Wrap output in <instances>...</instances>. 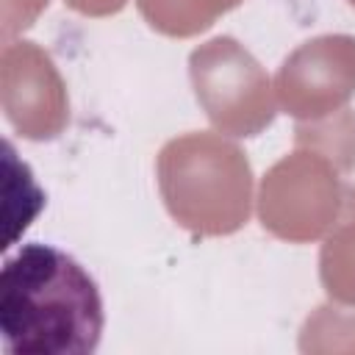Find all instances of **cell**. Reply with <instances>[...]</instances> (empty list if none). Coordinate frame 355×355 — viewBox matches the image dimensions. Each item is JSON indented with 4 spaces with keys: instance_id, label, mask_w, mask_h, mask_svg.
Masks as SVG:
<instances>
[{
    "instance_id": "1",
    "label": "cell",
    "mask_w": 355,
    "mask_h": 355,
    "mask_svg": "<svg viewBox=\"0 0 355 355\" xmlns=\"http://www.w3.org/2000/svg\"><path fill=\"white\" fill-rule=\"evenodd\" d=\"M105 313L94 277L53 244H22L0 269V333L14 355H89Z\"/></svg>"
},
{
    "instance_id": "2",
    "label": "cell",
    "mask_w": 355,
    "mask_h": 355,
    "mask_svg": "<svg viewBox=\"0 0 355 355\" xmlns=\"http://www.w3.org/2000/svg\"><path fill=\"white\" fill-rule=\"evenodd\" d=\"M155 180L169 216L194 239L239 233L252 214V166L225 133L189 130L155 155Z\"/></svg>"
},
{
    "instance_id": "3",
    "label": "cell",
    "mask_w": 355,
    "mask_h": 355,
    "mask_svg": "<svg viewBox=\"0 0 355 355\" xmlns=\"http://www.w3.org/2000/svg\"><path fill=\"white\" fill-rule=\"evenodd\" d=\"M338 164L322 150L294 141V150L275 161L258 186V222L288 244L324 239L344 202Z\"/></svg>"
},
{
    "instance_id": "4",
    "label": "cell",
    "mask_w": 355,
    "mask_h": 355,
    "mask_svg": "<svg viewBox=\"0 0 355 355\" xmlns=\"http://www.w3.org/2000/svg\"><path fill=\"white\" fill-rule=\"evenodd\" d=\"M189 80L208 122L225 136H258L277 116L266 69L233 36H214L197 44L189 53Z\"/></svg>"
},
{
    "instance_id": "5",
    "label": "cell",
    "mask_w": 355,
    "mask_h": 355,
    "mask_svg": "<svg viewBox=\"0 0 355 355\" xmlns=\"http://www.w3.org/2000/svg\"><path fill=\"white\" fill-rule=\"evenodd\" d=\"M277 108L297 122L330 116L355 97V36L322 33L297 44L272 80Z\"/></svg>"
},
{
    "instance_id": "6",
    "label": "cell",
    "mask_w": 355,
    "mask_h": 355,
    "mask_svg": "<svg viewBox=\"0 0 355 355\" xmlns=\"http://www.w3.org/2000/svg\"><path fill=\"white\" fill-rule=\"evenodd\" d=\"M0 105L6 122L28 141H53L67 130V83L42 44L28 39L3 42Z\"/></svg>"
},
{
    "instance_id": "7",
    "label": "cell",
    "mask_w": 355,
    "mask_h": 355,
    "mask_svg": "<svg viewBox=\"0 0 355 355\" xmlns=\"http://www.w3.org/2000/svg\"><path fill=\"white\" fill-rule=\"evenodd\" d=\"M319 280L333 302L355 305V186L344 189V202L324 233L319 250Z\"/></svg>"
},
{
    "instance_id": "8",
    "label": "cell",
    "mask_w": 355,
    "mask_h": 355,
    "mask_svg": "<svg viewBox=\"0 0 355 355\" xmlns=\"http://www.w3.org/2000/svg\"><path fill=\"white\" fill-rule=\"evenodd\" d=\"M244 0H136L141 19L161 36L191 39Z\"/></svg>"
},
{
    "instance_id": "9",
    "label": "cell",
    "mask_w": 355,
    "mask_h": 355,
    "mask_svg": "<svg viewBox=\"0 0 355 355\" xmlns=\"http://www.w3.org/2000/svg\"><path fill=\"white\" fill-rule=\"evenodd\" d=\"M300 352L308 355H327V352H347L355 355V305L324 302L308 313L300 327Z\"/></svg>"
},
{
    "instance_id": "10",
    "label": "cell",
    "mask_w": 355,
    "mask_h": 355,
    "mask_svg": "<svg viewBox=\"0 0 355 355\" xmlns=\"http://www.w3.org/2000/svg\"><path fill=\"white\" fill-rule=\"evenodd\" d=\"M294 141L311 144L330 155L344 175L355 169V111L341 108L330 116L311 119V122H297L294 128Z\"/></svg>"
},
{
    "instance_id": "11",
    "label": "cell",
    "mask_w": 355,
    "mask_h": 355,
    "mask_svg": "<svg viewBox=\"0 0 355 355\" xmlns=\"http://www.w3.org/2000/svg\"><path fill=\"white\" fill-rule=\"evenodd\" d=\"M50 0H3V42L33 25V19L47 8Z\"/></svg>"
},
{
    "instance_id": "12",
    "label": "cell",
    "mask_w": 355,
    "mask_h": 355,
    "mask_svg": "<svg viewBox=\"0 0 355 355\" xmlns=\"http://www.w3.org/2000/svg\"><path fill=\"white\" fill-rule=\"evenodd\" d=\"M67 8H72L75 14L80 17H92V19H100V17H114L119 14L128 0H64Z\"/></svg>"
},
{
    "instance_id": "13",
    "label": "cell",
    "mask_w": 355,
    "mask_h": 355,
    "mask_svg": "<svg viewBox=\"0 0 355 355\" xmlns=\"http://www.w3.org/2000/svg\"><path fill=\"white\" fill-rule=\"evenodd\" d=\"M347 3H349V6H352V8H355V0H347Z\"/></svg>"
}]
</instances>
